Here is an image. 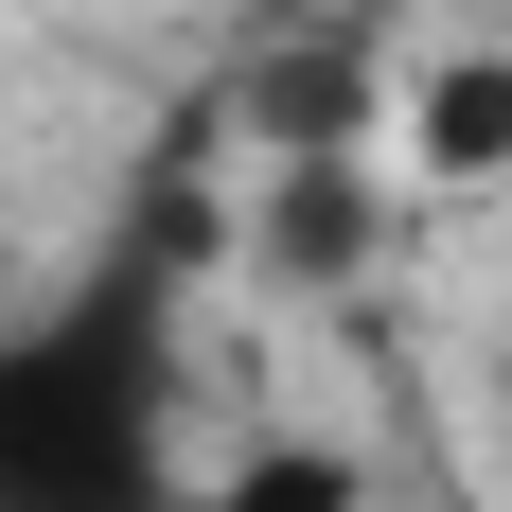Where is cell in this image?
Returning a JSON list of instances; mask_svg holds the SVG:
<instances>
[{"label": "cell", "mask_w": 512, "mask_h": 512, "mask_svg": "<svg viewBox=\"0 0 512 512\" xmlns=\"http://www.w3.org/2000/svg\"><path fill=\"white\" fill-rule=\"evenodd\" d=\"M195 495V212H124L71 283L0 318V512Z\"/></svg>", "instance_id": "1"}, {"label": "cell", "mask_w": 512, "mask_h": 512, "mask_svg": "<svg viewBox=\"0 0 512 512\" xmlns=\"http://www.w3.org/2000/svg\"><path fill=\"white\" fill-rule=\"evenodd\" d=\"M389 177H407V195H495L512 177V53L495 36L389 71Z\"/></svg>", "instance_id": "2"}, {"label": "cell", "mask_w": 512, "mask_h": 512, "mask_svg": "<svg viewBox=\"0 0 512 512\" xmlns=\"http://www.w3.org/2000/svg\"><path fill=\"white\" fill-rule=\"evenodd\" d=\"M177 512H371V460H354V442L265 424V442H230V460H195V495H177Z\"/></svg>", "instance_id": "3"}]
</instances>
